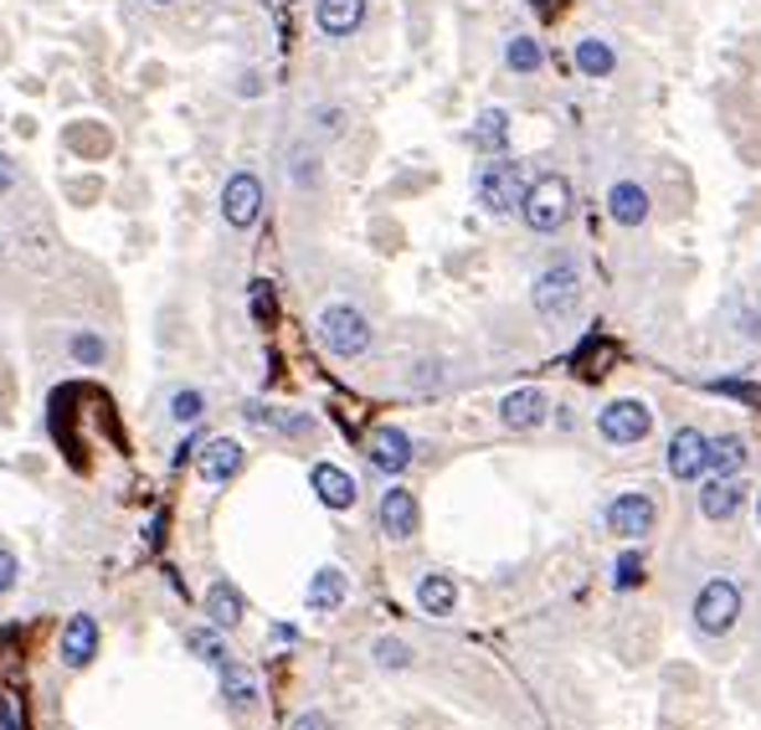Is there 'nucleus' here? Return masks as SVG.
I'll return each instance as SVG.
<instances>
[{
  "instance_id": "28",
  "label": "nucleus",
  "mask_w": 761,
  "mask_h": 730,
  "mask_svg": "<svg viewBox=\"0 0 761 730\" xmlns=\"http://www.w3.org/2000/svg\"><path fill=\"white\" fill-rule=\"evenodd\" d=\"M505 67H509V73H520V77L540 73V67H546V52H540L536 36H525V31H515V36L505 42Z\"/></svg>"
},
{
  "instance_id": "24",
  "label": "nucleus",
  "mask_w": 761,
  "mask_h": 730,
  "mask_svg": "<svg viewBox=\"0 0 761 730\" xmlns=\"http://www.w3.org/2000/svg\"><path fill=\"white\" fill-rule=\"evenodd\" d=\"M741 484L736 478H705V489H700V515L705 520H731L736 509H741Z\"/></svg>"
},
{
  "instance_id": "30",
  "label": "nucleus",
  "mask_w": 761,
  "mask_h": 730,
  "mask_svg": "<svg viewBox=\"0 0 761 730\" xmlns=\"http://www.w3.org/2000/svg\"><path fill=\"white\" fill-rule=\"evenodd\" d=\"M505 139H509V114L505 108H484L474 124V145L484 155H505Z\"/></svg>"
},
{
  "instance_id": "5",
  "label": "nucleus",
  "mask_w": 761,
  "mask_h": 730,
  "mask_svg": "<svg viewBox=\"0 0 761 730\" xmlns=\"http://www.w3.org/2000/svg\"><path fill=\"white\" fill-rule=\"evenodd\" d=\"M695 627H700L705 638H726L736 627V617H741V586L731 582V576H716V582H705L700 592H695Z\"/></svg>"
},
{
  "instance_id": "37",
  "label": "nucleus",
  "mask_w": 761,
  "mask_h": 730,
  "mask_svg": "<svg viewBox=\"0 0 761 730\" xmlns=\"http://www.w3.org/2000/svg\"><path fill=\"white\" fill-rule=\"evenodd\" d=\"M15 180H21L15 160H11V155H0V195H11V191H15Z\"/></svg>"
},
{
  "instance_id": "8",
  "label": "nucleus",
  "mask_w": 761,
  "mask_h": 730,
  "mask_svg": "<svg viewBox=\"0 0 761 730\" xmlns=\"http://www.w3.org/2000/svg\"><path fill=\"white\" fill-rule=\"evenodd\" d=\"M602 525H607L617 540H643L658 525L654 494L627 489V494H617V499H607V509H602Z\"/></svg>"
},
{
  "instance_id": "29",
  "label": "nucleus",
  "mask_w": 761,
  "mask_h": 730,
  "mask_svg": "<svg viewBox=\"0 0 761 730\" xmlns=\"http://www.w3.org/2000/svg\"><path fill=\"white\" fill-rule=\"evenodd\" d=\"M67 360H73V366H88V371H98V366L108 360V340L98 335V329H73V335H67Z\"/></svg>"
},
{
  "instance_id": "14",
  "label": "nucleus",
  "mask_w": 761,
  "mask_h": 730,
  "mask_svg": "<svg viewBox=\"0 0 761 730\" xmlns=\"http://www.w3.org/2000/svg\"><path fill=\"white\" fill-rule=\"evenodd\" d=\"M309 489H314V499H319L325 509H335V515H340V509H350L360 499L356 478L345 474L340 463H314V468H309Z\"/></svg>"
},
{
  "instance_id": "12",
  "label": "nucleus",
  "mask_w": 761,
  "mask_h": 730,
  "mask_svg": "<svg viewBox=\"0 0 761 730\" xmlns=\"http://www.w3.org/2000/svg\"><path fill=\"white\" fill-rule=\"evenodd\" d=\"M242 463H247V447L237 437H211V443L195 447V468L207 484H232L242 474Z\"/></svg>"
},
{
  "instance_id": "26",
  "label": "nucleus",
  "mask_w": 761,
  "mask_h": 730,
  "mask_svg": "<svg viewBox=\"0 0 761 730\" xmlns=\"http://www.w3.org/2000/svg\"><path fill=\"white\" fill-rule=\"evenodd\" d=\"M571 62H577V73L582 77H612L617 73V52H612L602 36H582V42L571 46Z\"/></svg>"
},
{
  "instance_id": "39",
  "label": "nucleus",
  "mask_w": 761,
  "mask_h": 730,
  "mask_svg": "<svg viewBox=\"0 0 761 730\" xmlns=\"http://www.w3.org/2000/svg\"><path fill=\"white\" fill-rule=\"evenodd\" d=\"M195 447H201V437L191 433V437H186V443L176 447V458H170V463H176V468H180V463H186V458H195Z\"/></svg>"
},
{
  "instance_id": "11",
  "label": "nucleus",
  "mask_w": 761,
  "mask_h": 730,
  "mask_svg": "<svg viewBox=\"0 0 761 730\" xmlns=\"http://www.w3.org/2000/svg\"><path fill=\"white\" fill-rule=\"evenodd\" d=\"M360 453H366V463H371L376 474H387V478L406 474V468H412V458H418V447H412V437H406L402 427H371Z\"/></svg>"
},
{
  "instance_id": "32",
  "label": "nucleus",
  "mask_w": 761,
  "mask_h": 730,
  "mask_svg": "<svg viewBox=\"0 0 761 730\" xmlns=\"http://www.w3.org/2000/svg\"><path fill=\"white\" fill-rule=\"evenodd\" d=\"M638 582H643V556L623 551L617 561H612V586H617V592H633Z\"/></svg>"
},
{
  "instance_id": "18",
  "label": "nucleus",
  "mask_w": 761,
  "mask_h": 730,
  "mask_svg": "<svg viewBox=\"0 0 761 730\" xmlns=\"http://www.w3.org/2000/svg\"><path fill=\"white\" fill-rule=\"evenodd\" d=\"M360 21H366V0H314V27L325 31L329 42L356 36Z\"/></svg>"
},
{
  "instance_id": "4",
  "label": "nucleus",
  "mask_w": 761,
  "mask_h": 730,
  "mask_svg": "<svg viewBox=\"0 0 761 730\" xmlns=\"http://www.w3.org/2000/svg\"><path fill=\"white\" fill-rule=\"evenodd\" d=\"M520 216L530 232H540V237H551V232H561L571 216V180L567 176H540L525 186V201H520Z\"/></svg>"
},
{
  "instance_id": "23",
  "label": "nucleus",
  "mask_w": 761,
  "mask_h": 730,
  "mask_svg": "<svg viewBox=\"0 0 761 730\" xmlns=\"http://www.w3.org/2000/svg\"><path fill=\"white\" fill-rule=\"evenodd\" d=\"M186 654H191L195 664H207V669H222L226 658H232V648H226V633H216L211 623H195V627H186Z\"/></svg>"
},
{
  "instance_id": "3",
  "label": "nucleus",
  "mask_w": 761,
  "mask_h": 730,
  "mask_svg": "<svg viewBox=\"0 0 761 730\" xmlns=\"http://www.w3.org/2000/svg\"><path fill=\"white\" fill-rule=\"evenodd\" d=\"M530 304H536V314H546V319L577 314V304H582V268H577L571 257H551V263L536 273V284H530Z\"/></svg>"
},
{
  "instance_id": "38",
  "label": "nucleus",
  "mask_w": 761,
  "mask_h": 730,
  "mask_svg": "<svg viewBox=\"0 0 761 730\" xmlns=\"http://www.w3.org/2000/svg\"><path fill=\"white\" fill-rule=\"evenodd\" d=\"M268 633H273V643H299V627L294 623H273Z\"/></svg>"
},
{
  "instance_id": "20",
  "label": "nucleus",
  "mask_w": 761,
  "mask_h": 730,
  "mask_svg": "<svg viewBox=\"0 0 761 730\" xmlns=\"http://www.w3.org/2000/svg\"><path fill=\"white\" fill-rule=\"evenodd\" d=\"M607 216L617 226H643L648 222V186H638V180H612L607 186Z\"/></svg>"
},
{
  "instance_id": "17",
  "label": "nucleus",
  "mask_w": 761,
  "mask_h": 730,
  "mask_svg": "<svg viewBox=\"0 0 761 730\" xmlns=\"http://www.w3.org/2000/svg\"><path fill=\"white\" fill-rule=\"evenodd\" d=\"M257 669H247L242 658H226L222 669H216V695H222L226 710H253L257 705Z\"/></svg>"
},
{
  "instance_id": "1",
  "label": "nucleus",
  "mask_w": 761,
  "mask_h": 730,
  "mask_svg": "<svg viewBox=\"0 0 761 730\" xmlns=\"http://www.w3.org/2000/svg\"><path fill=\"white\" fill-rule=\"evenodd\" d=\"M314 335H319V345H325L329 356H340V360L366 356L371 340H376V329H371V319H366V309L345 304V298H335V304H325V309L314 314Z\"/></svg>"
},
{
  "instance_id": "10",
  "label": "nucleus",
  "mask_w": 761,
  "mask_h": 730,
  "mask_svg": "<svg viewBox=\"0 0 761 730\" xmlns=\"http://www.w3.org/2000/svg\"><path fill=\"white\" fill-rule=\"evenodd\" d=\"M376 525H381V536H387V540H412L422 530L418 494L406 489V484H387L381 499H376Z\"/></svg>"
},
{
  "instance_id": "42",
  "label": "nucleus",
  "mask_w": 761,
  "mask_h": 730,
  "mask_svg": "<svg viewBox=\"0 0 761 730\" xmlns=\"http://www.w3.org/2000/svg\"><path fill=\"white\" fill-rule=\"evenodd\" d=\"M150 6H176V0H150Z\"/></svg>"
},
{
  "instance_id": "31",
  "label": "nucleus",
  "mask_w": 761,
  "mask_h": 730,
  "mask_svg": "<svg viewBox=\"0 0 761 730\" xmlns=\"http://www.w3.org/2000/svg\"><path fill=\"white\" fill-rule=\"evenodd\" d=\"M371 658H376V669H412V643L387 633V638L371 643Z\"/></svg>"
},
{
  "instance_id": "27",
  "label": "nucleus",
  "mask_w": 761,
  "mask_h": 730,
  "mask_svg": "<svg viewBox=\"0 0 761 730\" xmlns=\"http://www.w3.org/2000/svg\"><path fill=\"white\" fill-rule=\"evenodd\" d=\"M165 417L176 422V427H195V422L207 417V391L201 387H176L170 391V402H165Z\"/></svg>"
},
{
  "instance_id": "22",
  "label": "nucleus",
  "mask_w": 761,
  "mask_h": 730,
  "mask_svg": "<svg viewBox=\"0 0 761 730\" xmlns=\"http://www.w3.org/2000/svg\"><path fill=\"white\" fill-rule=\"evenodd\" d=\"M705 468H710V478H736L747 468V437L741 433L710 437V443H705Z\"/></svg>"
},
{
  "instance_id": "19",
  "label": "nucleus",
  "mask_w": 761,
  "mask_h": 730,
  "mask_svg": "<svg viewBox=\"0 0 761 730\" xmlns=\"http://www.w3.org/2000/svg\"><path fill=\"white\" fill-rule=\"evenodd\" d=\"M345 596H350V576H345L340 567H319L309 576V592H304V607L319 612V617H329V612L345 607Z\"/></svg>"
},
{
  "instance_id": "6",
  "label": "nucleus",
  "mask_w": 761,
  "mask_h": 730,
  "mask_svg": "<svg viewBox=\"0 0 761 730\" xmlns=\"http://www.w3.org/2000/svg\"><path fill=\"white\" fill-rule=\"evenodd\" d=\"M648 433H654V412H648V402H638V396H617V402H607L598 412V437L612 447H633Z\"/></svg>"
},
{
  "instance_id": "34",
  "label": "nucleus",
  "mask_w": 761,
  "mask_h": 730,
  "mask_svg": "<svg viewBox=\"0 0 761 730\" xmlns=\"http://www.w3.org/2000/svg\"><path fill=\"white\" fill-rule=\"evenodd\" d=\"M247 294H253V314H257V325H268V319H273V294H268V284L257 278V284L247 288Z\"/></svg>"
},
{
  "instance_id": "36",
  "label": "nucleus",
  "mask_w": 761,
  "mask_h": 730,
  "mask_svg": "<svg viewBox=\"0 0 761 730\" xmlns=\"http://www.w3.org/2000/svg\"><path fill=\"white\" fill-rule=\"evenodd\" d=\"M288 730H335V720H329L325 710H304V716L288 720Z\"/></svg>"
},
{
  "instance_id": "41",
  "label": "nucleus",
  "mask_w": 761,
  "mask_h": 730,
  "mask_svg": "<svg viewBox=\"0 0 761 730\" xmlns=\"http://www.w3.org/2000/svg\"><path fill=\"white\" fill-rule=\"evenodd\" d=\"M757 525H761V489H757Z\"/></svg>"
},
{
  "instance_id": "40",
  "label": "nucleus",
  "mask_w": 761,
  "mask_h": 730,
  "mask_svg": "<svg viewBox=\"0 0 761 730\" xmlns=\"http://www.w3.org/2000/svg\"><path fill=\"white\" fill-rule=\"evenodd\" d=\"M237 93H247V98H257V93H263V83H257V73H247V77H242V83H237Z\"/></svg>"
},
{
  "instance_id": "35",
  "label": "nucleus",
  "mask_w": 761,
  "mask_h": 730,
  "mask_svg": "<svg viewBox=\"0 0 761 730\" xmlns=\"http://www.w3.org/2000/svg\"><path fill=\"white\" fill-rule=\"evenodd\" d=\"M314 129H319V135H340L345 114H340V108H314Z\"/></svg>"
},
{
  "instance_id": "2",
  "label": "nucleus",
  "mask_w": 761,
  "mask_h": 730,
  "mask_svg": "<svg viewBox=\"0 0 761 730\" xmlns=\"http://www.w3.org/2000/svg\"><path fill=\"white\" fill-rule=\"evenodd\" d=\"M525 186H530V180H525L520 160H509V155H489V160L474 170V201L489 211V216H509V211H520Z\"/></svg>"
},
{
  "instance_id": "7",
  "label": "nucleus",
  "mask_w": 761,
  "mask_h": 730,
  "mask_svg": "<svg viewBox=\"0 0 761 730\" xmlns=\"http://www.w3.org/2000/svg\"><path fill=\"white\" fill-rule=\"evenodd\" d=\"M263 201H268L263 176H257V170H232L222 186V222L232 226V232H253L257 216H263Z\"/></svg>"
},
{
  "instance_id": "9",
  "label": "nucleus",
  "mask_w": 761,
  "mask_h": 730,
  "mask_svg": "<svg viewBox=\"0 0 761 730\" xmlns=\"http://www.w3.org/2000/svg\"><path fill=\"white\" fill-rule=\"evenodd\" d=\"M98 648H104V627H98V617L93 612H73L67 623H62L57 633V664L62 669H88L93 658H98Z\"/></svg>"
},
{
  "instance_id": "13",
  "label": "nucleus",
  "mask_w": 761,
  "mask_h": 730,
  "mask_svg": "<svg viewBox=\"0 0 761 730\" xmlns=\"http://www.w3.org/2000/svg\"><path fill=\"white\" fill-rule=\"evenodd\" d=\"M546 412H551V396H546L540 387H515L505 402H499V422H505L509 433H530V427H540Z\"/></svg>"
},
{
  "instance_id": "21",
  "label": "nucleus",
  "mask_w": 761,
  "mask_h": 730,
  "mask_svg": "<svg viewBox=\"0 0 761 730\" xmlns=\"http://www.w3.org/2000/svg\"><path fill=\"white\" fill-rule=\"evenodd\" d=\"M242 417L257 422V427H273V433H288V437H314L309 412H288V406H273V402H247Z\"/></svg>"
},
{
  "instance_id": "16",
  "label": "nucleus",
  "mask_w": 761,
  "mask_h": 730,
  "mask_svg": "<svg viewBox=\"0 0 761 730\" xmlns=\"http://www.w3.org/2000/svg\"><path fill=\"white\" fill-rule=\"evenodd\" d=\"M242 617H247V596H242V586L226 582V576H216V582L207 586V623L216 627V633H232V627H242Z\"/></svg>"
},
{
  "instance_id": "15",
  "label": "nucleus",
  "mask_w": 761,
  "mask_h": 730,
  "mask_svg": "<svg viewBox=\"0 0 761 730\" xmlns=\"http://www.w3.org/2000/svg\"><path fill=\"white\" fill-rule=\"evenodd\" d=\"M705 443L710 437L695 433V427H679V433L669 437V453H664V468H669L679 484H695V478L705 474Z\"/></svg>"
},
{
  "instance_id": "25",
  "label": "nucleus",
  "mask_w": 761,
  "mask_h": 730,
  "mask_svg": "<svg viewBox=\"0 0 761 730\" xmlns=\"http://www.w3.org/2000/svg\"><path fill=\"white\" fill-rule=\"evenodd\" d=\"M418 607L427 612V617H453V607H458V586H453V576L427 571V576L418 582Z\"/></svg>"
},
{
  "instance_id": "33",
  "label": "nucleus",
  "mask_w": 761,
  "mask_h": 730,
  "mask_svg": "<svg viewBox=\"0 0 761 730\" xmlns=\"http://www.w3.org/2000/svg\"><path fill=\"white\" fill-rule=\"evenodd\" d=\"M15 582H21V561H15V551L0 546V596L15 592Z\"/></svg>"
}]
</instances>
